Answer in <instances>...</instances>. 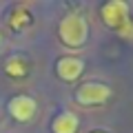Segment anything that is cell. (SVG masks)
<instances>
[{
	"label": "cell",
	"instance_id": "1",
	"mask_svg": "<svg viewBox=\"0 0 133 133\" xmlns=\"http://www.w3.org/2000/svg\"><path fill=\"white\" fill-rule=\"evenodd\" d=\"M58 36H60L64 47L78 49L89 38V22H87V18L82 14H69L58 24Z\"/></svg>",
	"mask_w": 133,
	"mask_h": 133
},
{
	"label": "cell",
	"instance_id": "2",
	"mask_svg": "<svg viewBox=\"0 0 133 133\" xmlns=\"http://www.w3.org/2000/svg\"><path fill=\"white\" fill-rule=\"evenodd\" d=\"M111 98V89L102 82H84L80 89L76 91V102L84 107H93V104H104Z\"/></svg>",
	"mask_w": 133,
	"mask_h": 133
},
{
	"label": "cell",
	"instance_id": "3",
	"mask_svg": "<svg viewBox=\"0 0 133 133\" xmlns=\"http://www.w3.org/2000/svg\"><path fill=\"white\" fill-rule=\"evenodd\" d=\"M102 20H104L107 27H113V29H122L124 24L129 22V5L122 2V0H111L102 7Z\"/></svg>",
	"mask_w": 133,
	"mask_h": 133
},
{
	"label": "cell",
	"instance_id": "4",
	"mask_svg": "<svg viewBox=\"0 0 133 133\" xmlns=\"http://www.w3.org/2000/svg\"><path fill=\"white\" fill-rule=\"evenodd\" d=\"M7 107H9L11 118L18 120V122H29L36 115V109H38V104L31 95H14Z\"/></svg>",
	"mask_w": 133,
	"mask_h": 133
},
{
	"label": "cell",
	"instance_id": "5",
	"mask_svg": "<svg viewBox=\"0 0 133 133\" xmlns=\"http://www.w3.org/2000/svg\"><path fill=\"white\" fill-rule=\"evenodd\" d=\"M84 71V62L80 58H73V56H66V58H60L56 62V73L58 78H62L64 82H73L82 76Z\"/></svg>",
	"mask_w": 133,
	"mask_h": 133
},
{
	"label": "cell",
	"instance_id": "6",
	"mask_svg": "<svg viewBox=\"0 0 133 133\" xmlns=\"http://www.w3.org/2000/svg\"><path fill=\"white\" fill-rule=\"evenodd\" d=\"M80 129V120L78 115H73L71 111H62L53 118V124H51V131L53 133H78Z\"/></svg>",
	"mask_w": 133,
	"mask_h": 133
},
{
	"label": "cell",
	"instance_id": "7",
	"mask_svg": "<svg viewBox=\"0 0 133 133\" xmlns=\"http://www.w3.org/2000/svg\"><path fill=\"white\" fill-rule=\"evenodd\" d=\"M5 71L9 73V76H14V78H20V76L27 73V62L20 56H14V58H9V60L5 62Z\"/></svg>",
	"mask_w": 133,
	"mask_h": 133
},
{
	"label": "cell",
	"instance_id": "8",
	"mask_svg": "<svg viewBox=\"0 0 133 133\" xmlns=\"http://www.w3.org/2000/svg\"><path fill=\"white\" fill-rule=\"evenodd\" d=\"M93 133H104V131H93Z\"/></svg>",
	"mask_w": 133,
	"mask_h": 133
}]
</instances>
